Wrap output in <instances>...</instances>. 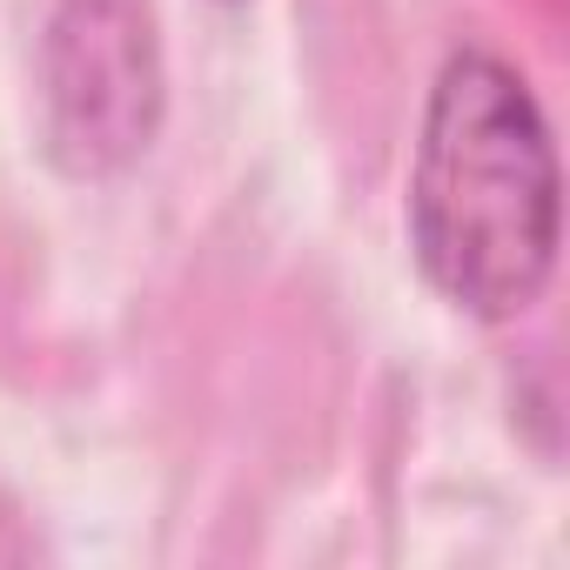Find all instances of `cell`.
Here are the masks:
<instances>
[{"mask_svg": "<svg viewBox=\"0 0 570 570\" xmlns=\"http://www.w3.org/2000/svg\"><path fill=\"white\" fill-rule=\"evenodd\" d=\"M403 215L416 268L450 309L510 323L550 289L557 148L530 81L503 55L456 48L436 68Z\"/></svg>", "mask_w": 570, "mask_h": 570, "instance_id": "cell-1", "label": "cell"}, {"mask_svg": "<svg viewBox=\"0 0 570 570\" xmlns=\"http://www.w3.org/2000/svg\"><path fill=\"white\" fill-rule=\"evenodd\" d=\"M48 161L75 181L135 168L168 115V68L148 0H61L41 35Z\"/></svg>", "mask_w": 570, "mask_h": 570, "instance_id": "cell-2", "label": "cell"}]
</instances>
